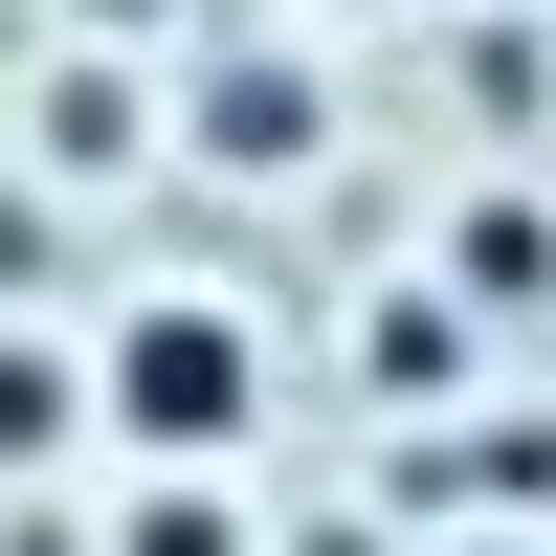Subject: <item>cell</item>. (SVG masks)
Listing matches in <instances>:
<instances>
[{
    "label": "cell",
    "mask_w": 556,
    "mask_h": 556,
    "mask_svg": "<svg viewBox=\"0 0 556 556\" xmlns=\"http://www.w3.org/2000/svg\"><path fill=\"white\" fill-rule=\"evenodd\" d=\"M112 445H156V468H223V445L267 424V356H245V312H201V290H156V312H112Z\"/></svg>",
    "instance_id": "6da1fadb"
},
{
    "label": "cell",
    "mask_w": 556,
    "mask_h": 556,
    "mask_svg": "<svg viewBox=\"0 0 556 556\" xmlns=\"http://www.w3.org/2000/svg\"><path fill=\"white\" fill-rule=\"evenodd\" d=\"M89 401H112L89 356H45V334H0V468H45V445H67Z\"/></svg>",
    "instance_id": "3957f363"
},
{
    "label": "cell",
    "mask_w": 556,
    "mask_h": 556,
    "mask_svg": "<svg viewBox=\"0 0 556 556\" xmlns=\"http://www.w3.org/2000/svg\"><path fill=\"white\" fill-rule=\"evenodd\" d=\"M356 379H379V401H445V379H468V334H445V312H424V290H401V312H379V334H356Z\"/></svg>",
    "instance_id": "277c9868"
},
{
    "label": "cell",
    "mask_w": 556,
    "mask_h": 556,
    "mask_svg": "<svg viewBox=\"0 0 556 556\" xmlns=\"http://www.w3.org/2000/svg\"><path fill=\"white\" fill-rule=\"evenodd\" d=\"M134 556H245V513H223V490H201V468H178V490H156V513H134Z\"/></svg>",
    "instance_id": "5b68a950"
},
{
    "label": "cell",
    "mask_w": 556,
    "mask_h": 556,
    "mask_svg": "<svg viewBox=\"0 0 556 556\" xmlns=\"http://www.w3.org/2000/svg\"><path fill=\"white\" fill-rule=\"evenodd\" d=\"M312 23H379V0H312Z\"/></svg>",
    "instance_id": "8992f818"
},
{
    "label": "cell",
    "mask_w": 556,
    "mask_h": 556,
    "mask_svg": "<svg viewBox=\"0 0 556 556\" xmlns=\"http://www.w3.org/2000/svg\"><path fill=\"white\" fill-rule=\"evenodd\" d=\"M201 156L290 178V156H312V67H201Z\"/></svg>",
    "instance_id": "7a4b0ae2"
}]
</instances>
